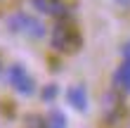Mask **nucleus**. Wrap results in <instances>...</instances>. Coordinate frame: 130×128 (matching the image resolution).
<instances>
[{"label": "nucleus", "instance_id": "f257e3e1", "mask_svg": "<svg viewBox=\"0 0 130 128\" xmlns=\"http://www.w3.org/2000/svg\"><path fill=\"white\" fill-rule=\"evenodd\" d=\"M7 29H10L12 33H19V36H26V38H33V40H40L45 38V33H47V29L45 24L38 17L33 14H24V12H14L10 17L5 19Z\"/></svg>", "mask_w": 130, "mask_h": 128}, {"label": "nucleus", "instance_id": "f03ea898", "mask_svg": "<svg viewBox=\"0 0 130 128\" xmlns=\"http://www.w3.org/2000/svg\"><path fill=\"white\" fill-rule=\"evenodd\" d=\"M5 78H7V83L17 90L19 95H26L28 97V95L36 93V81H33V76L21 64H12L10 69L5 71Z\"/></svg>", "mask_w": 130, "mask_h": 128}, {"label": "nucleus", "instance_id": "7ed1b4c3", "mask_svg": "<svg viewBox=\"0 0 130 128\" xmlns=\"http://www.w3.org/2000/svg\"><path fill=\"white\" fill-rule=\"evenodd\" d=\"M50 40H52V48L59 50V52H73L76 48H78V43H80L76 31H71L66 24H57Z\"/></svg>", "mask_w": 130, "mask_h": 128}, {"label": "nucleus", "instance_id": "20e7f679", "mask_svg": "<svg viewBox=\"0 0 130 128\" xmlns=\"http://www.w3.org/2000/svg\"><path fill=\"white\" fill-rule=\"evenodd\" d=\"M121 64L116 74H113V86L118 90H123V93H130V40L121 48Z\"/></svg>", "mask_w": 130, "mask_h": 128}, {"label": "nucleus", "instance_id": "39448f33", "mask_svg": "<svg viewBox=\"0 0 130 128\" xmlns=\"http://www.w3.org/2000/svg\"><path fill=\"white\" fill-rule=\"evenodd\" d=\"M66 102L76 111H85L88 109V90L83 86H71L66 90Z\"/></svg>", "mask_w": 130, "mask_h": 128}, {"label": "nucleus", "instance_id": "423d86ee", "mask_svg": "<svg viewBox=\"0 0 130 128\" xmlns=\"http://www.w3.org/2000/svg\"><path fill=\"white\" fill-rule=\"evenodd\" d=\"M31 5L36 7V12L50 14V17H59V14H64V10H66L62 0H31Z\"/></svg>", "mask_w": 130, "mask_h": 128}, {"label": "nucleus", "instance_id": "0eeeda50", "mask_svg": "<svg viewBox=\"0 0 130 128\" xmlns=\"http://www.w3.org/2000/svg\"><path fill=\"white\" fill-rule=\"evenodd\" d=\"M45 128H66V116L59 109H50L45 116Z\"/></svg>", "mask_w": 130, "mask_h": 128}, {"label": "nucleus", "instance_id": "6e6552de", "mask_svg": "<svg viewBox=\"0 0 130 128\" xmlns=\"http://www.w3.org/2000/svg\"><path fill=\"white\" fill-rule=\"evenodd\" d=\"M57 95H59V86L50 83V86H45V88H43V93H40V100H43V102H52Z\"/></svg>", "mask_w": 130, "mask_h": 128}, {"label": "nucleus", "instance_id": "1a4fd4ad", "mask_svg": "<svg viewBox=\"0 0 130 128\" xmlns=\"http://www.w3.org/2000/svg\"><path fill=\"white\" fill-rule=\"evenodd\" d=\"M116 3H123V5H125V3H130V0H116Z\"/></svg>", "mask_w": 130, "mask_h": 128}]
</instances>
